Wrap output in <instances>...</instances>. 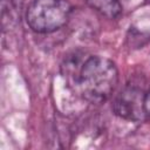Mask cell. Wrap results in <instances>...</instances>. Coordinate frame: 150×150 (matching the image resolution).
Wrapping results in <instances>:
<instances>
[{"mask_svg": "<svg viewBox=\"0 0 150 150\" xmlns=\"http://www.w3.org/2000/svg\"><path fill=\"white\" fill-rule=\"evenodd\" d=\"M118 83L116 64L103 56H90L81 66L79 86L83 98L93 104L105 102Z\"/></svg>", "mask_w": 150, "mask_h": 150, "instance_id": "6da1fadb", "label": "cell"}, {"mask_svg": "<svg viewBox=\"0 0 150 150\" xmlns=\"http://www.w3.org/2000/svg\"><path fill=\"white\" fill-rule=\"evenodd\" d=\"M70 13L71 5L68 0H32L26 20L32 30L48 34L63 27Z\"/></svg>", "mask_w": 150, "mask_h": 150, "instance_id": "7a4b0ae2", "label": "cell"}, {"mask_svg": "<svg viewBox=\"0 0 150 150\" xmlns=\"http://www.w3.org/2000/svg\"><path fill=\"white\" fill-rule=\"evenodd\" d=\"M144 95L142 89L127 86L115 98L112 105L115 114L127 121L139 122L144 120L148 116L144 108Z\"/></svg>", "mask_w": 150, "mask_h": 150, "instance_id": "3957f363", "label": "cell"}, {"mask_svg": "<svg viewBox=\"0 0 150 150\" xmlns=\"http://www.w3.org/2000/svg\"><path fill=\"white\" fill-rule=\"evenodd\" d=\"M86 2L108 18H116L122 12V5L120 0H86Z\"/></svg>", "mask_w": 150, "mask_h": 150, "instance_id": "277c9868", "label": "cell"}, {"mask_svg": "<svg viewBox=\"0 0 150 150\" xmlns=\"http://www.w3.org/2000/svg\"><path fill=\"white\" fill-rule=\"evenodd\" d=\"M144 108L148 116H150V88L144 95Z\"/></svg>", "mask_w": 150, "mask_h": 150, "instance_id": "5b68a950", "label": "cell"}]
</instances>
